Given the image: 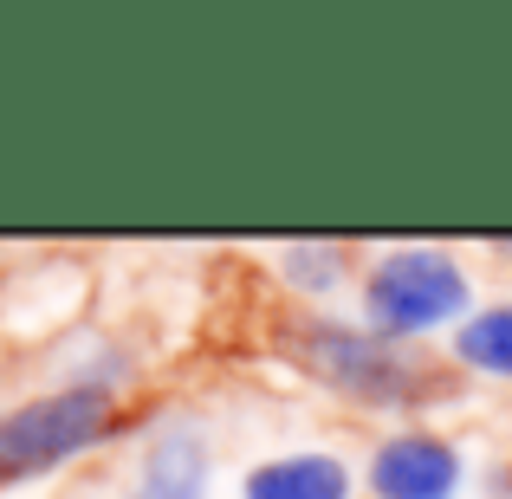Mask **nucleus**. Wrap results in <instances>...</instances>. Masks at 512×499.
I'll return each mask as SVG.
<instances>
[{"label":"nucleus","mask_w":512,"mask_h":499,"mask_svg":"<svg viewBox=\"0 0 512 499\" xmlns=\"http://www.w3.org/2000/svg\"><path fill=\"white\" fill-rule=\"evenodd\" d=\"M111 428H117V396L104 383H65L52 396L20 402V409H0V487L78 461Z\"/></svg>","instance_id":"nucleus-3"},{"label":"nucleus","mask_w":512,"mask_h":499,"mask_svg":"<svg viewBox=\"0 0 512 499\" xmlns=\"http://www.w3.org/2000/svg\"><path fill=\"white\" fill-rule=\"evenodd\" d=\"M350 493H357V474L331 448L273 454V461H260L240 480V499H350Z\"/></svg>","instance_id":"nucleus-5"},{"label":"nucleus","mask_w":512,"mask_h":499,"mask_svg":"<svg viewBox=\"0 0 512 499\" xmlns=\"http://www.w3.org/2000/svg\"><path fill=\"white\" fill-rule=\"evenodd\" d=\"M461 487H467V454L461 441L435 435V428H396L363 461L370 499H461Z\"/></svg>","instance_id":"nucleus-4"},{"label":"nucleus","mask_w":512,"mask_h":499,"mask_svg":"<svg viewBox=\"0 0 512 499\" xmlns=\"http://www.w3.org/2000/svg\"><path fill=\"white\" fill-rule=\"evenodd\" d=\"M474 305V273L448 247H383L357 279V325L389 344L454 331Z\"/></svg>","instance_id":"nucleus-2"},{"label":"nucleus","mask_w":512,"mask_h":499,"mask_svg":"<svg viewBox=\"0 0 512 499\" xmlns=\"http://www.w3.org/2000/svg\"><path fill=\"white\" fill-rule=\"evenodd\" d=\"M279 273H286L292 292H305V299H325V292H338L350 279V253L331 247V240H299V247L279 253Z\"/></svg>","instance_id":"nucleus-8"},{"label":"nucleus","mask_w":512,"mask_h":499,"mask_svg":"<svg viewBox=\"0 0 512 499\" xmlns=\"http://www.w3.org/2000/svg\"><path fill=\"white\" fill-rule=\"evenodd\" d=\"M124 499H208V448L195 435H163Z\"/></svg>","instance_id":"nucleus-7"},{"label":"nucleus","mask_w":512,"mask_h":499,"mask_svg":"<svg viewBox=\"0 0 512 499\" xmlns=\"http://www.w3.org/2000/svg\"><path fill=\"white\" fill-rule=\"evenodd\" d=\"M299 363L318 376L325 389H338L357 409H389V415H415L428 402L448 396V376L441 363H428L415 344H389V337L344 325V318H312L292 337Z\"/></svg>","instance_id":"nucleus-1"},{"label":"nucleus","mask_w":512,"mask_h":499,"mask_svg":"<svg viewBox=\"0 0 512 499\" xmlns=\"http://www.w3.org/2000/svg\"><path fill=\"white\" fill-rule=\"evenodd\" d=\"M454 363L487 383H512V299H487L454 325Z\"/></svg>","instance_id":"nucleus-6"}]
</instances>
